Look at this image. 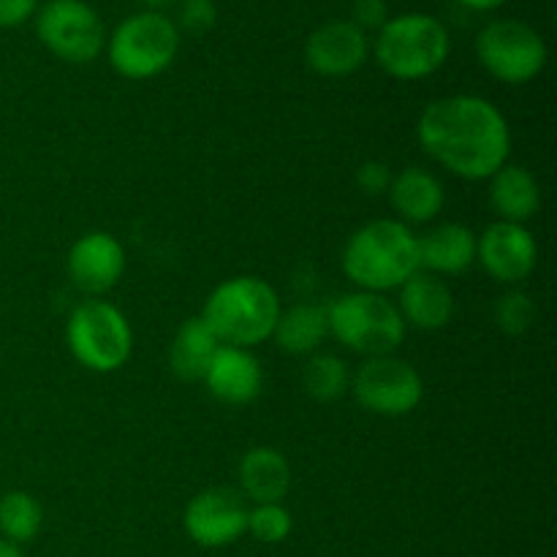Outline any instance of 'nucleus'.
Returning <instances> with one entry per match:
<instances>
[{"mask_svg":"<svg viewBox=\"0 0 557 557\" xmlns=\"http://www.w3.org/2000/svg\"><path fill=\"white\" fill-rule=\"evenodd\" d=\"M41 0H0V30H14L36 16Z\"/></svg>","mask_w":557,"mask_h":557,"instance_id":"30","label":"nucleus"},{"mask_svg":"<svg viewBox=\"0 0 557 557\" xmlns=\"http://www.w3.org/2000/svg\"><path fill=\"white\" fill-rule=\"evenodd\" d=\"M476 261L493 281L515 288L536 272V237L520 223L495 221L476 237Z\"/></svg>","mask_w":557,"mask_h":557,"instance_id":"12","label":"nucleus"},{"mask_svg":"<svg viewBox=\"0 0 557 557\" xmlns=\"http://www.w3.org/2000/svg\"><path fill=\"white\" fill-rule=\"evenodd\" d=\"M141 3H145L147 9H156V11H161V9H166V5H177L180 0H141Z\"/></svg>","mask_w":557,"mask_h":557,"instance_id":"33","label":"nucleus"},{"mask_svg":"<svg viewBox=\"0 0 557 557\" xmlns=\"http://www.w3.org/2000/svg\"><path fill=\"white\" fill-rule=\"evenodd\" d=\"M370 54L379 69L392 79L419 82L438 74L451 54L449 27L433 14L408 11L389 16L384 27L375 30Z\"/></svg>","mask_w":557,"mask_h":557,"instance_id":"4","label":"nucleus"},{"mask_svg":"<svg viewBox=\"0 0 557 557\" xmlns=\"http://www.w3.org/2000/svg\"><path fill=\"white\" fill-rule=\"evenodd\" d=\"M326 335H330L326 308L308 302L281 310V319H277L275 332H272L281 351L288 354V357H313L321 343L326 341Z\"/></svg>","mask_w":557,"mask_h":557,"instance_id":"22","label":"nucleus"},{"mask_svg":"<svg viewBox=\"0 0 557 557\" xmlns=\"http://www.w3.org/2000/svg\"><path fill=\"white\" fill-rule=\"evenodd\" d=\"M536 319V305H533L531 294L520 292V288H509L504 297L495 305V321H498L500 332L511 337L525 335Z\"/></svg>","mask_w":557,"mask_h":557,"instance_id":"26","label":"nucleus"},{"mask_svg":"<svg viewBox=\"0 0 557 557\" xmlns=\"http://www.w3.org/2000/svg\"><path fill=\"white\" fill-rule=\"evenodd\" d=\"M201 381L223 406H248L264 389V370L250 348L221 346Z\"/></svg>","mask_w":557,"mask_h":557,"instance_id":"15","label":"nucleus"},{"mask_svg":"<svg viewBox=\"0 0 557 557\" xmlns=\"http://www.w3.org/2000/svg\"><path fill=\"white\" fill-rule=\"evenodd\" d=\"M351 392L364 411L375 417L397 419L417 411L424 400V381L419 370L406 359L370 357L351 373Z\"/></svg>","mask_w":557,"mask_h":557,"instance_id":"10","label":"nucleus"},{"mask_svg":"<svg viewBox=\"0 0 557 557\" xmlns=\"http://www.w3.org/2000/svg\"><path fill=\"white\" fill-rule=\"evenodd\" d=\"M239 490L250 504H281L292 490V466L283 451L272 446H253L239 460Z\"/></svg>","mask_w":557,"mask_h":557,"instance_id":"19","label":"nucleus"},{"mask_svg":"<svg viewBox=\"0 0 557 557\" xmlns=\"http://www.w3.org/2000/svg\"><path fill=\"white\" fill-rule=\"evenodd\" d=\"M490 207L498 212V221L525 226L542 210V185L531 169L506 163L490 177Z\"/></svg>","mask_w":557,"mask_h":557,"instance_id":"20","label":"nucleus"},{"mask_svg":"<svg viewBox=\"0 0 557 557\" xmlns=\"http://www.w3.org/2000/svg\"><path fill=\"white\" fill-rule=\"evenodd\" d=\"M36 38L52 58L87 65L107 49V27L87 0H47L38 5Z\"/></svg>","mask_w":557,"mask_h":557,"instance_id":"9","label":"nucleus"},{"mask_svg":"<svg viewBox=\"0 0 557 557\" xmlns=\"http://www.w3.org/2000/svg\"><path fill=\"white\" fill-rule=\"evenodd\" d=\"M292 511L283 504H256L248 509V533L261 544H281L292 536Z\"/></svg>","mask_w":557,"mask_h":557,"instance_id":"25","label":"nucleus"},{"mask_svg":"<svg viewBox=\"0 0 557 557\" xmlns=\"http://www.w3.org/2000/svg\"><path fill=\"white\" fill-rule=\"evenodd\" d=\"M218 22V3L215 0H180L177 3V20L174 25L180 27V33H210Z\"/></svg>","mask_w":557,"mask_h":557,"instance_id":"27","label":"nucleus"},{"mask_svg":"<svg viewBox=\"0 0 557 557\" xmlns=\"http://www.w3.org/2000/svg\"><path fill=\"white\" fill-rule=\"evenodd\" d=\"M419 147L460 180H490L511 156V128L493 101L482 96L435 98L417 123Z\"/></svg>","mask_w":557,"mask_h":557,"instance_id":"1","label":"nucleus"},{"mask_svg":"<svg viewBox=\"0 0 557 557\" xmlns=\"http://www.w3.org/2000/svg\"><path fill=\"white\" fill-rule=\"evenodd\" d=\"M65 343L82 368L107 375L117 373L131 359L134 332L123 310L101 297H87L71 310Z\"/></svg>","mask_w":557,"mask_h":557,"instance_id":"7","label":"nucleus"},{"mask_svg":"<svg viewBox=\"0 0 557 557\" xmlns=\"http://www.w3.org/2000/svg\"><path fill=\"white\" fill-rule=\"evenodd\" d=\"M69 277L87 297H103L125 272V248L114 234L87 232L69 250Z\"/></svg>","mask_w":557,"mask_h":557,"instance_id":"14","label":"nucleus"},{"mask_svg":"<svg viewBox=\"0 0 557 557\" xmlns=\"http://www.w3.org/2000/svg\"><path fill=\"white\" fill-rule=\"evenodd\" d=\"M330 335L362 357H389L406 341V321L392 299L373 292H351L326 305Z\"/></svg>","mask_w":557,"mask_h":557,"instance_id":"6","label":"nucleus"},{"mask_svg":"<svg viewBox=\"0 0 557 557\" xmlns=\"http://www.w3.org/2000/svg\"><path fill=\"white\" fill-rule=\"evenodd\" d=\"M389 20V3L386 0H354L351 3V22L362 27L364 33L379 30Z\"/></svg>","mask_w":557,"mask_h":557,"instance_id":"28","label":"nucleus"},{"mask_svg":"<svg viewBox=\"0 0 557 557\" xmlns=\"http://www.w3.org/2000/svg\"><path fill=\"white\" fill-rule=\"evenodd\" d=\"M281 310V297L272 283L256 275H237L212 288L201 319L215 332L221 346L253 348L270 341Z\"/></svg>","mask_w":557,"mask_h":557,"instance_id":"3","label":"nucleus"},{"mask_svg":"<svg viewBox=\"0 0 557 557\" xmlns=\"http://www.w3.org/2000/svg\"><path fill=\"white\" fill-rule=\"evenodd\" d=\"M0 557H25V555H22V549L16 547V544L0 539Z\"/></svg>","mask_w":557,"mask_h":557,"instance_id":"32","label":"nucleus"},{"mask_svg":"<svg viewBox=\"0 0 557 557\" xmlns=\"http://www.w3.org/2000/svg\"><path fill=\"white\" fill-rule=\"evenodd\" d=\"M218 348H221V341H218L215 332L205 324L201 315L183 321L177 335H174L172 348H169L172 373L183 381H201Z\"/></svg>","mask_w":557,"mask_h":557,"instance_id":"21","label":"nucleus"},{"mask_svg":"<svg viewBox=\"0 0 557 557\" xmlns=\"http://www.w3.org/2000/svg\"><path fill=\"white\" fill-rule=\"evenodd\" d=\"M44 522L41 504L25 490H11L0 498V539L11 544H27L38 536Z\"/></svg>","mask_w":557,"mask_h":557,"instance_id":"23","label":"nucleus"},{"mask_svg":"<svg viewBox=\"0 0 557 557\" xmlns=\"http://www.w3.org/2000/svg\"><path fill=\"white\" fill-rule=\"evenodd\" d=\"M476 58L493 79L528 85L547 69L549 49L542 33L525 20H493L479 30Z\"/></svg>","mask_w":557,"mask_h":557,"instance_id":"8","label":"nucleus"},{"mask_svg":"<svg viewBox=\"0 0 557 557\" xmlns=\"http://www.w3.org/2000/svg\"><path fill=\"white\" fill-rule=\"evenodd\" d=\"M370 36L351 20H330L315 27L305 41V63L326 79L351 76L368 63Z\"/></svg>","mask_w":557,"mask_h":557,"instance_id":"13","label":"nucleus"},{"mask_svg":"<svg viewBox=\"0 0 557 557\" xmlns=\"http://www.w3.org/2000/svg\"><path fill=\"white\" fill-rule=\"evenodd\" d=\"M343 272L359 292L386 294L400 288L419 264V234L395 218L364 223L343 248Z\"/></svg>","mask_w":557,"mask_h":557,"instance_id":"2","label":"nucleus"},{"mask_svg":"<svg viewBox=\"0 0 557 557\" xmlns=\"http://www.w3.org/2000/svg\"><path fill=\"white\" fill-rule=\"evenodd\" d=\"M476 261V234L462 223H441L419 237V264L430 275H462Z\"/></svg>","mask_w":557,"mask_h":557,"instance_id":"18","label":"nucleus"},{"mask_svg":"<svg viewBox=\"0 0 557 557\" xmlns=\"http://www.w3.org/2000/svg\"><path fill=\"white\" fill-rule=\"evenodd\" d=\"M389 205L403 223H430L444 212L446 190L433 172L422 166H408L392 174Z\"/></svg>","mask_w":557,"mask_h":557,"instance_id":"17","label":"nucleus"},{"mask_svg":"<svg viewBox=\"0 0 557 557\" xmlns=\"http://www.w3.org/2000/svg\"><path fill=\"white\" fill-rule=\"evenodd\" d=\"M185 533L205 549H221L248 533V504L237 490L210 487L190 498L183 515Z\"/></svg>","mask_w":557,"mask_h":557,"instance_id":"11","label":"nucleus"},{"mask_svg":"<svg viewBox=\"0 0 557 557\" xmlns=\"http://www.w3.org/2000/svg\"><path fill=\"white\" fill-rule=\"evenodd\" d=\"M457 3L466 5V9H471V11H479V14H484V11L500 9V5L509 3V0H457Z\"/></svg>","mask_w":557,"mask_h":557,"instance_id":"31","label":"nucleus"},{"mask_svg":"<svg viewBox=\"0 0 557 557\" xmlns=\"http://www.w3.org/2000/svg\"><path fill=\"white\" fill-rule=\"evenodd\" d=\"M183 33L172 16L163 11L145 9L125 16L107 36V60L114 74L131 82L156 79L172 69L180 54Z\"/></svg>","mask_w":557,"mask_h":557,"instance_id":"5","label":"nucleus"},{"mask_svg":"<svg viewBox=\"0 0 557 557\" xmlns=\"http://www.w3.org/2000/svg\"><path fill=\"white\" fill-rule=\"evenodd\" d=\"M302 386L315 403H335L351 389V370L335 354H313L302 370Z\"/></svg>","mask_w":557,"mask_h":557,"instance_id":"24","label":"nucleus"},{"mask_svg":"<svg viewBox=\"0 0 557 557\" xmlns=\"http://www.w3.org/2000/svg\"><path fill=\"white\" fill-rule=\"evenodd\" d=\"M392 183V169L384 161H364L357 169V185L368 196H381L389 190Z\"/></svg>","mask_w":557,"mask_h":557,"instance_id":"29","label":"nucleus"},{"mask_svg":"<svg viewBox=\"0 0 557 557\" xmlns=\"http://www.w3.org/2000/svg\"><path fill=\"white\" fill-rule=\"evenodd\" d=\"M395 305L406 326H417L422 332L444 330L455 315V294H451L449 283L424 270L403 283L400 299Z\"/></svg>","mask_w":557,"mask_h":557,"instance_id":"16","label":"nucleus"}]
</instances>
